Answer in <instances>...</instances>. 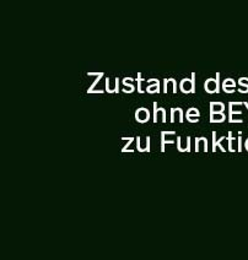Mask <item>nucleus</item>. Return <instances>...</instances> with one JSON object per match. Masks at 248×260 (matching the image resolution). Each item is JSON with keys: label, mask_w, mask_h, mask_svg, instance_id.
I'll return each mask as SVG.
<instances>
[{"label": "nucleus", "mask_w": 248, "mask_h": 260, "mask_svg": "<svg viewBox=\"0 0 248 260\" xmlns=\"http://www.w3.org/2000/svg\"><path fill=\"white\" fill-rule=\"evenodd\" d=\"M243 105H244V106H246V107H247V109H248V103H247V102H243Z\"/></svg>", "instance_id": "22"}, {"label": "nucleus", "mask_w": 248, "mask_h": 260, "mask_svg": "<svg viewBox=\"0 0 248 260\" xmlns=\"http://www.w3.org/2000/svg\"><path fill=\"white\" fill-rule=\"evenodd\" d=\"M132 141H134V138H129V140H128V144H127L126 146L123 147V149H122V152H128V146H129V145L132 144Z\"/></svg>", "instance_id": "19"}, {"label": "nucleus", "mask_w": 248, "mask_h": 260, "mask_svg": "<svg viewBox=\"0 0 248 260\" xmlns=\"http://www.w3.org/2000/svg\"><path fill=\"white\" fill-rule=\"evenodd\" d=\"M175 114L179 118V122L183 123V111L181 108H172L171 109V122H175Z\"/></svg>", "instance_id": "9"}, {"label": "nucleus", "mask_w": 248, "mask_h": 260, "mask_svg": "<svg viewBox=\"0 0 248 260\" xmlns=\"http://www.w3.org/2000/svg\"><path fill=\"white\" fill-rule=\"evenodd\" d=\"M226 119V116L224 112H211L210 113V122L211 123H220Z\"/></svg>", "instance_id": "7"}, {"label": "nucleus", "mask_w": 248, "mask_h": 260, "mask_svg": "<svg viewBox=\"0 0 248 260\" xmlns=\"http://www.w3.org/2000/svg\"><path fill=\"white\" fill-rule=\"evenodd\" d=\"M246 149L248 150V139H247V141H246Z\"/></svg>", "instance_id": "23"}, {"label": "nucleus", "mask_w": 248, "mask_h": 260, "mask_svg": "<svg viewBox=\"0 0 248 260\" xmlns=\"http://www.w3.org/2000/svg\"><path fill=\"white\" fill-rule=\"evenodd\" d=\"M159 114H161L162 116V122H166V111H165V108H159L158 107V103L153 102V123L158 122V116Z\"/></svg>", "instance_id": "6"}, {"label": "nucleus", "mask_w": 248, "mask_h": 260, "mask_svg": "<svg viewBox=\"0 0 248 260\" xmlns=\"http://www.w3.org/2000/svg\"><path fill=\"white\" fill-rule=\"evenodd\" d=\"M215 137H216V134H215V132H212V141H214V143H212V152H214V151H216V147H220V150H221V151H223V152H225V149H224L223 144H221V141H224V140H225V137H221L219 141H216V140H215Z\"/></svg>", "instance_id": "8"}, {"label": "nucleus", "mask_w": 248, "mask_h": 260, "mask_svg": "<svg viewBox=\"0 0 248 260\" xmlns=\"http://www.w3.org/2000/svg\"><path fill=\"white\" fill-rule=\"evenodd\" d=\"M238 134H240V137L237 138V144H238V151H242V137H241V134H242V132H238Z\"/></svg>", "instance_id": "20"}, {"label": "nucleus", "mask_w": 248, "mask_h": 260, "mask_svg": "<svg viewBox=\"0 0 248 260\" xmlns=\"http://www.w3.org/2000/svg\"><path fill=\"white\" fill-rule=\"evenodd\" d=\"M137 81H138V92L139 93H144V91L141 90V81H143V79H141L140 76H139V78L137 79Z\"/></svg>", "instance_id": "18"}, {"label": "nucleus", "mask_w": 248, "mask_h": 260, "mask_svg": "<svg viewBox=\"0 0 248 260\" xmlns=\"http://www.w3.org/2000/svg\"><path fill=\"white\" fill-rule=\"evenodd\" d=\"M223 88H224V91H225V92H227V93L235 92V87L234 86H223Z\"/></svg>", "instance_id": "17"}, {"label": "nucleus", "mask_w": 248, "mask_h": 260, "mask_svg": "<svg viewBox=\"0 0 248 260\" xmlns=\"http://www.w3.org/2000/svg\"><path fill=\"white\" fill-rule=\"evenodd\" d=\"M123 92H126V93H132L133 91L135 90V87L133 86V85H131V84H128V82H126V80H123Z\"/></svg>", "instance_id": "12"}, {"label": "nucleus", "mask_w": 248, "mask_h": 260, "mask_svg": "<svg viewBox=\"0 0 248 260\" xmlns=\"http://www.w3.org/2000/svg\"><path fill=\"white\" fill-rule=\"evenodd\" d=\"M149 117H150L149 111L144 107L138 108L137 112H135V119H137L139 123H146V120L149 119Z\"/></svg>", "instance_id": "5"}, {"label": "nucleus", "mask_w": 248, "mask_h": 260, "mask_svg": "<svg viewBox=\"0 0 248 260\" xmlns=\"http://www.w3.org/2000/svg\"><path fill=\"white\" fill-rule=\"evenodd\" d=\"M223 86H234L235 87V81L232 79H226L223 82Z\"/></svg>", "instance_id": "16"}, {"label": "nucleus", "mask_w": 248, "mask_h": 260, "mask_svg": "<svg viewBox=\"0 0 248 260\" xmlns=\"http://www.w3.org/2000/svg\"><path fill=\"white\" fill-rule=\"evenodd\" d=\"M176 135V132H162L161 133V151L165 152V146H166V144H173L175 141L172 140L171 138H173Z\"/></svg>", "instance_id": "3"}, {"label": "nucleus", "mask_w": 248, "mask_h": 260, "mask_svg": "<svg viewBox=\"0 0 248 260\" xmlns=\"http://www.w3.org/2000/svg\"><path fill=\"white\" fill-rule=\"evenodd\" d=\"M187 119L190 120L192 123H197L198 122V117L197 116H188Z\"/></svg>", "instance_id": "21"}, {"label": "nucleus", "mask_w": 248, "mask_h": 260, "mask_svg": "<svg viewBox=\"0 0 248 260\" xmlns=\"http://www.w3.org/2000/svg\"><path fill=\"white\" fill-rule=\"evenodd\" d=\"M192 78L193 80H190V79H184L182 80L181 82V90L182 92L184 93H194L196 92V84H194V79H196V75H192Z\"/></svg>", "instance_id": "1"}, {"label": "nucleus", "mask_w": 248, "mask_h": 260, "mask_svg": "<svg viewBox=\"0 0 248 260\" xmlns=\"http://www.w3.org/2000/svg\"><path fill=\"white\" fill-rule=\"evenodd\" d=\"M246 81H248V79L247 78H244V79H240V85H241V90H240V92H242V93H247L248 92V85H246L244 84V82Z\"/></svg>", "instance_id": "13"}, {"label": "nucleus", "mask_w": 248, "mask_h": 260, "mask_svg": "<svg viewBox=\"0 0 248 260\" xmlns=\"http://www.w3.org/2000/svg\"><path fill=\"white\" fill-rule=\"evenodd\" d=\"M205 90L208 91V93H216L219 91V74L216 75V79L206 80Z\"/></svg>", "instance_id": "2"}, {"label": "nucleus", "mask_w": 248, "mask_h": 260, "mask_svg": "<svg viewBox=\"0 0 248 260\" xmlns=\"http://www.w3.org/2000/svg\"><path fill=\"white\" fill-rule=\"evenodd\" d=\"M160 85H159V82H155L153 85H150V86L146 87V91L149 93H159V90H160Z\"/></svg>", "instance_id": "11"}, {"label": "nucleus", "mask_w": 248, "mask_h": 260, "mask_svg": "<svg viewBox=\"0 0 248 260\" xmlns=\"http://www.w3.org/2000/svg\"><path fill=\"white\" fill-rule=\"evenodd\" d=\"M225 105L221 102H210V113L211 112H224Z\"/></svg>", "instance_id": "10"}, {"label": "nucleus", "mask_w": 248, "mask_h": 260, "mask_svg": "<svg viewBox=\"0 0 248 260\" xmlns=\"http://www.w3.org/2000/svg\"><path fill=\"white\" fill-rule=\"evenodd\" d=\"M177 149L181 152H190L191 151V137L185 138L184 144L182 143V138H177Z\"/></svg>", "instance_id": "4"}, {"label": "nucleus", "mask_w": 248, "mask_h": 260, "mask_svg": "<svg viewBox=\"0 0 248 260\" xmlns=\"http://www.w3.org/2000/svg\"><path fill=\"white\" fill-rule=\"evenodd\" d=\"M227 143H229V150L231 152H234V141L235 139L232 138V132H229V137H227Z\"/></svg>", "instance_id": "14"}, {"label": "nucleus", "mask_w": 248, "mask_h": 260, "mask_svg": "<svg viewBox=\"0 0 248 260\" xmlns=\"http://www.w3.org/2000/svg\"><path fill=\"white\" fill-rule=\"evenodd\" d=\"M188 116H197V117H199V111H198L197 108H190V109H188V112H187V117Z\"/></svg>", "instance_id": "15"}]
</instances>
